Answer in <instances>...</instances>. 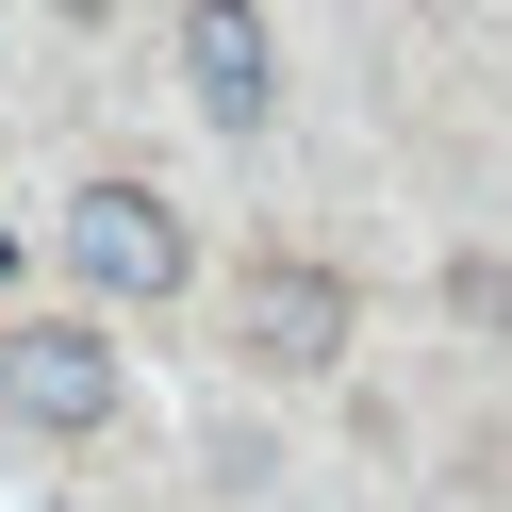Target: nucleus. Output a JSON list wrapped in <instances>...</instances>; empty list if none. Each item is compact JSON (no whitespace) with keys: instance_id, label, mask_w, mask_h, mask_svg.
<instances>
[{"instance_id":"obj_1","label":"nucleus","mask_w":512,"mask_h":512,"mask_svg":"<svg viewBox=\"0 0 512 512\" xmlns=\"http://www.w3.org/2000/svg\"><path fill=\"white\" fill-rule=\"evenodd\" d=\"M0 413H17V430H100L116 413V347L83 331V314H17V331H0Z\"/></svg>"},{"instance_id":"obj_2","label":"nucleus","mask_w":512,"mask_h":512,"mask_svg":"<svg viewBox=\"0 0 512 512\" xmlns=\"http://www.w3.org/2000/svg\"><path fill=\"white\" fill-rule=\"evenodd\" d=\"M67 265L100 281V298H182L199 248H182V215L149 199V182H83V199H67Z\"/></svg>"},{"instance_id":"obj_3","label":"nucleus","mask_w":512,"mask_h":512,"mask_svg":"<svg viewBox=\"0 0 512 512\" xmlns=\"http://www.w3.org/2000/svg\"><path fill=\"white\" fill-rule=\"evenodd\" d=\"M232 331H248V364H281V380H314L347 331H364V298H347L331 265H248L232 281Z\"/></svg>"},{"instance_id":"obj_4","label":"nucleus","mask_w":512,"mask_h":512,"mask_svg":"<svg viewBox=\"0 0 512 512\" xmlns=\"http://www.w3.org/2000/svg\"><path fill=\"white\" fill-rule=\"evenodd\" d=\"M182 100L215 133H265L281 116V67H265V0H182Z\"/></svg>"},{"instance_id":"obj_5","label":"nucleus","mask_w":512,"mask_h":512,"mask_svg":"<svg viewBox=\"0 0 512 512\" xmlns=\"http://www.w3.org/2000/svg\"><path fill=\"white\" fill-rule=\"evenodd\" d=\"M446 298H463L479 331H512V265H463V281H446Z\"/></svg>"}]
</instances>
